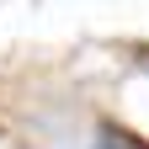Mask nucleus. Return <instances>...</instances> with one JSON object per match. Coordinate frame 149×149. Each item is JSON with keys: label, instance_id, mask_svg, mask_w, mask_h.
<instances>
[{"label": "nucleus", "instance_id": "nucleus-1", "mask_svg": "<svg viewBox=\"0 0 149 149\" xmlns=\"http://www.w3.org/2000/svg\"><path fill=\"white\" fill-rule=\"evenodd\" d=\"M101 149H128V144H112V133H107V139H101Z\"/></svg>", "mask_w": 149, "mask_h": 149}]
</instances>
